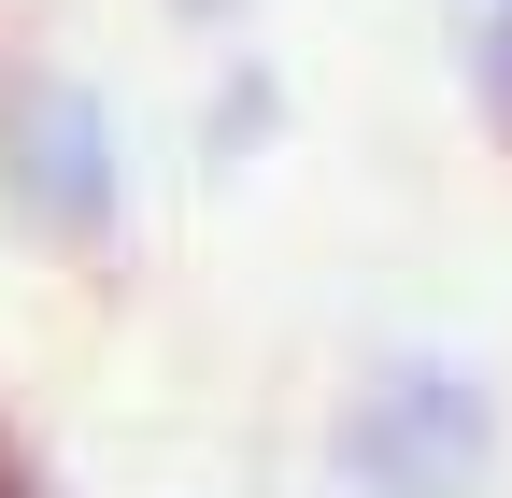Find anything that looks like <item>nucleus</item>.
I'll return each instance as SVG.
<instances>
[{"label":"nucleus","instance_id":"nucleus-1","mask_svg":"<svg viewBox=\"0 0 512 498\" xmlns=\"http://www.w3.org/2000/svg\"><path fill=\"white\" fill-rule=\"evenodd\" d=\"M0 200L43 242H114L128 171H114V114L72 72H0Z\"/></svg>","mask_w":512,"mask_h":498},{"label":"nucleus","instance_id":"nucleus-2","mask_svg":"<svg viewBox=\"0 0 512 498\" xmlns=\"http://www.w3.org/2000/svg\"><path fill=\"white\" fill-rule=\"evenodd\" d=\"M484 456H498V399L470 385V370H441V356H399L356 399V427H342V470L370 498H470Z\"/></svg>","mask_w":512,"mask_h":498},{"label":"nucleus","instance_id":"nucleus-3","mask_svg":"<svg viewBox=\"0 0 512 498\" xmlns=\"http://www.w3.org/2000/svg\"><path fill=\"white\" fill-rule=\"evenodd\" d=\"M470 86H484V129L512 143V0H484V29H470Z\"/></svg>","mask_w":512,"mask_h":498},{"label":"nucleus","instance_id":"nucleus-4","mask_svg":"<svg viewBox=\"0 0 512 498\" xmlns=\"http://www.w3.org/2000/svg\"><path fill=\"white\" fill-rule=\"evenodd\" d=\"M0 498H29V470H15V456H0Z\"/></svg>","mask_w":512,"mask_h":498}]
</instances>
